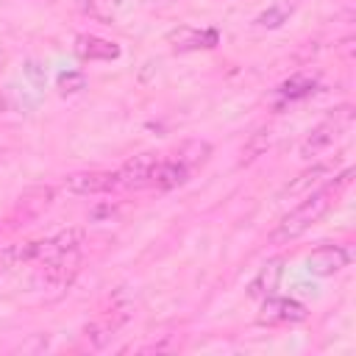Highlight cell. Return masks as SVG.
Here are the masks:
<instances>
[{"label":"cell","mask_w":356,"mask_h":356,"mask_svg":"<svg viewBox=\"0 0 356 356\" xmlns=\"http://www.w3.org/2000/svg\"><path fill=\"white\" fill-rule=\"evenodd\" d=\"M350 175H353V170H345L342 175H337V181H328L323 189L309 192L306 200H300L295 209H289V214L281 217V222L275 225V231H273L270 239H273V242H289V239L300 236L303 231H309V228H312V225L331 209L334 197L339 195L342 186H348Z\"/></svg>","instance_id":"cell-1"},{"label":"cell","mask_w":356,"mask_h":356,"mask_svg":"<svg viewBox=\"0 0 356 356\" xmlns=\"http://www.w3.org/2000/svg\"><path fill=\"white\" fill-rule=\"evenodd\" d=\"M350 122H353V108L350 106H339V108H334L317 128H312V134L303 139V145H300V156L303 159H312V156H320L323 150H328L348 128H350Z\"/></svg>","instance_id":"cell-2"},{"label":"cell","mask_w":356,"mask_h":356,"mask_svg":"<svg viewBox=\"0 0 356 356\" xmlns=\"http://www.w3.org/2000/svg\"><path fill=\"white\" fill-rule=\"evenodd\" d=\"M309 317L306 306L295 298H273L267 295L264 303H261V312H259V323L261 325H295V323H303Z\"/></svg>","instance_id":"cell-3"},{"label":"cell","mask_w":356,"mask_h":356,"mask_svg":"<svg viewBox=\"0 0 356 356\" xmlns=\"http://www.w3.org/2000/svg\"><path fill=\"white\" fill-rule=\"evenodd\" d=\"M78 264H81V250L75 253H64L58 259H50V261H42L39 273H36V284L44 289H64L70 286V281L75 278L78 273Z\"/></svg>","instance_id":"cell-4"},{"label":"cell","mask_w":356,"mask_h":356,"mask_svg":"<svg viewBox=\"0 0 356 356\" xmlns=\"http://www.w3.org/2000/svg\"><path fill=\"white\" fill-rule=\"evenodd\" d=\"M64 189L72 195H106V192L120 189V178L117 172H103V170L75 172L64 181Z\"/></svg>","instance_id":"cell-5"},{"label":"cell","mask_w":356,"mask_h":356,"mask_svg":"<svg viewBox=\"0 0 356 356\" xmlns=\"http://www.w3.org/2000/svg\"><path fill=\"white\" fill-rule=\"evenodd\" d=\"M348 261H350V256L342 245H323L306 256V270L312 275L328 278V275H337L342 267H348Z\"/></svg>","instance_id":"cell-6"},{"label":"cell","mask_w":356,"mask_h":356,"mask_svg":"<svg viewBox=\"0 0 356 356\" xmlns=\"http://www.w3.org/2000/svg\"><path fill=\"white\" fill-rule=\"evenodd\" d=\"M189 175H192V170L178 159H156V164L150 170V178H147V186H153L159 192H167V189H175L181 184H186Z\"/></svg>","instance_id":"cell-7"},{"label":"cell","mask_w":356,"mask_h":356,"mask_svg":"<svg viewBox=\"0 0 356 356\" xmlns=\"http://www.w3.org/2000/svg\"><path fill=\"white\" fill-rule=\"evenodd\" d=\"M125 320H128V309H125V306H117V309L103 312L100 317H95V320L83 328V337L89 339L92 348H103V345L120 331V325H122Z\"/></svg>","instance_id":"cell-8"},{"label":"cell","mask_w":356,"mask_h":356,"mask_svg":"<svg viewBox=\"0 0 356 356\" xmlns=\"http://www.w3.org/2000/svg\"><path fill=\"white\" fill-rule=\"evenodd\" d=\"M75 56L83 61H114V58H120V44L92 36V33H81L75 39Z\"/></svg>","instance_id":"cell-9"},{"label":"cell","mask_w":356,"mask_h":356,"mask_svg":"<svg viewBox=\"0 0 356 356\" xmlns=\"http://www.w3.org/2000/svg\"><path fill=\"white\" fill-rule=\"evenodd\" d=\"M153 164H156V156L153 153H142V156L131 159L128 164H122L117 170L120 189H142V186H147V178H150Z\"/></svg>","instance_id":"cell-10"},{"label":"cell","mask_w":356,"mask_h":356,"mask_svg":"<svg viewBox=\"0 0 356 356\" xmlns=\"http://www.w3.org/2000/svg\"><path fill=\"white\" fill-rule=\"evenodd\" d=\"M170 42L175 50H209L220 42V33L214 28H178L170 33Z\"/></svg>","instance_id":"cell-11"},{"label":"cell","mask_w":356,"mask_h":356,"mask_svg":"<svg viewBox=\"0 0 356 356\" xmlns=\"http://www.w3.org/2000/svg\"><path fill=\"white\" fill-rule=\"evenodd\" d=\"M284 275V259H270L264 261V267L256 273V278L248 284V295L250 298H267L278 289V281Z\"/></svg>","instance_id":"cell-12"},{"label":"cell","mask_w":356,"mask_h":356,"mask_svg":"<svg viewBox=\"0 0 356 356\" xmlns=\"http://www.w3.org/2000/svg\"><path fill=\"white\" fill-rule=\"evenodd\" d=\"M298 6H300V0H275L273 6H267V8L256 17V25H259V28H267V31L281 28V25L298 11Z\"/></svg>","instance_id":"cell-13"},{"label":"cell","mask_w":356,"mask_h":356,"mask_svg":"<svg viewBox=\"0 0 356 356\" xmlns=\"http://www.w3.org/2000/svg\"><path fill=\"white\" fill-rule=\"evenodd\" d=\"M209 156H211V147L206 145V142H186V145H181L178 147V153H175V159L178 161H184L189 170H195V167H200V164H206L209 161Z\"/></svg>","instance_id":"cell-14"},{"label":"cell","mask_w":356,"mask_h":356,"mask_svg":"<svg viewBox=\"0 0 356 356\" xmlns=\"http://www.w3.org/2000/svg\"><path fill=\"white\" fill-rule=\"evenodd\" d=\"M314 86H317L314 78H309V75H295V78H289V81H284V83L278 86V95H281L284 100H300V97L312 95Z\"/></svg>","instance_id":"cell-15"},{"label":"cell","mask_w":356,"mask_h":356,"mask_svg":"<svg viewBox=\"0 0 356 356\" xmlns=\"http://www.w3.org/2000/svg\"><path fill=\"white\" fill-rule=\"evenodd\" d=\"M325 172H328V167H325V164H314L312 170L300 172V175H298V178H295L292 184H286V186L281 189V197H286V195H300V192H306V189H309V186H314V184H317V181H320V178H323Z\"/></svg>","instance_id":"cell-16"},{"label":"cell","mask_w":356,"mask_h":356,"mask_svg":"<svg viewBox=\"0 0 356 356\" xmlns=\"http://www.w3.org/2000/svg\"><path fill=\"white\" fill-rule=\"evenodd\" d=\"M56 86L61 95H78L81 89H86V75L83 72H61Z\"/></svg>","instance_id":"cell-17"},{"label":"cell","mask_w":356,"mask_h":356,"mask_svg":"<svg viewBox=\"0 0 356 356\" xmlns=\"http://www.w3.org/2000/svg\"><path fill=\"white\" fill-rule=\"evenodd\" d=\"M81 3H83V6H86V3H95V0H81Z\"/></svg>","instance_id":"cell-18"}]
</instances>
